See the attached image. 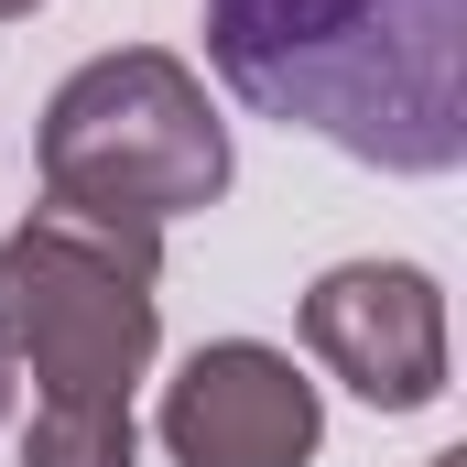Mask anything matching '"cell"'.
I'll return each mask as SVG.
<instances>
[{"mask_svg": "<svg viewBox=\"0 0 467 467\" xmlns=\"http://www.w3.org/2000/svg\"><path fill=\"white\" fill-rule=\"evenodd\" d=\"M207 55L261 119L380 174L467 152V0H207Z\"/></svg>", "mask_w": 467, "mask_h": 467, "instance_id": "6da1fadb", "label": "cell"}, {"mask_svg": "<svg viewBox=\"0 0 467 467\" xmlns=\"http://www.w3.org/2000/svg\"><path fill=\"white\" fill-rule=\"evenodd\" d=\"M327 435L316 380L261 337H218L163 380V446L174 467H305Z\"/></svg>", "mask_w": 467, "mask_h": 467, "instance_id": "5b68a950", "label": "cell"}, {"mask_svg": "<svg viewBox=\"0 0 467 467\" xmlns=\"http://www.w3.org/2000/svg\"><path fill=\"white\" fill-rule=\"evenodd\" d=\"M22 467H141L130 402H33V424H22Z\"/></svg>", "mask_w": 467, "mask_h": 467, "instance_id": "8992f818", "label": "cell"}, {"mask_svg": "<svg viewBox=\"0 0 467 467\" xmlns=\"http://www.w3.org/2000/svg\"><path fill=\"white\" fill-rule=\"evenodd\" d=\"M305 348L369 413H424L446 391V294L413 261H337L305 294Z\"/></svg>", "mask_w": 467, "mask_h": 467, "instance_id": "277c9868", "label": "cell"}, {"mask_svg": "<svg viewBox=\"0 0 467 467\" xmlns=\"http://www.w3.org/2000/svg\"><path fill=\"white\" fill-rule=\"evenodd\" d=\"M152 283H163V229H99L33 207L0 239V348L44 402H130L163 337Z\"/></svg>", "mask_w": 467, "mask_h": 467, "instance_id": "3957f363", "label": "cell"}, {"mask_svg": "<svg viewBox=\"0 0 467 467\" xmlns=\"http://www.w3.org/2000/svg\"><path fill=\"white\" fill-rule=\"evenodd\" d=\"M11 402H22V369H11V348H0V424H11Z\"/></svg>", "mask_w": 467, "mask_h": 467, "instance_id": "52a82bcc", "label": "cell"}, {"mask_svg": "<svg viewBox=\"0 0 467 467\" xmlns=\"http://www.w3.org/2000/svg\"><path fill=\"white\" fill-rule=\"evenodd\" d=\"M33 163H44V207H66V218L174 229L229 196V119L185 55L119 44V55H88L44 99Z\"/></svg>", "mask_w": 467, "mask_h": 467, "instance_id": "7a4b0ae2", "label": "cell"}, {"mask_svg": "<svg viewBox=\"0 0 467 467\" xmlns=\"http://www.w3.org/2000/svg\"><path fill=\"white\" fill-rule=\"evenodd\" d=\"M435 467H467V457H435Z\"/></svg>", "mask_w": 467, "mask_h": 467, "instance_id": "9c48e42d", "label": "cell"}, {"mask_svg": "<svg viewBox=\"0 0 467 467\" xmlns=\"http://www.w3.org/2000/svg\"><path fill=\"white\" fill-rule=\"evenodd\" d=\"M22 11H44V0H0V22H22Z\"/></svg>", "mask_w": 467, "mask_h": 467, "instance_id": "ba28073f", "label": "cell"}]
</instances>
